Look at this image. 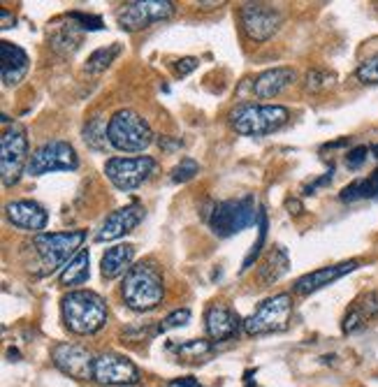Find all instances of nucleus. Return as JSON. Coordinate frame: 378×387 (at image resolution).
Here are the masks:
<instances>
[{
	"label": "nucleus",
	"instance_id": "obj_9",
	"mask_svg": "<svg viewBox=\"0 0 378 387\" xmlns=\"http://www.w3.org/2000/svg\"><path fill=\"white\" fill-rule=\"evenodd\" d=\"M79 167V155L75 146L65 139H49L40 149L33 151L26 174L45 177L52 172H75Z\"/></svg>",
	"mask_w": 378,
	"mask_h": 387
},
{
	"label": "nucleus",
	"instance_id": "obj_35",
	"mask_svg": "<svg viewBox=\"0 0 378 387\" xmlns=\"http://www.w3.org/2000/svg\"><path fill=\"white\" fill-rule=\"evenodd\" d=\"M68 19H70V21H75L79 30H102V26H105L100 16H95V14L70 12V14H68Z\"/></svg>",
	"mask_w": 378,
	"mask_h": 387
},
{
	"label": "nucleus",
	"instance_id": "obj_27",
	"mask_svg": "<svg viewBox=\"0 0 378 387\" xmlns=\"http://www.w3.org/2000/svg\"><path fill=\"white\" fill-rule=\"evenodd\" d=\"M49 42H52V49L59 56H72L81 47V30L77 28L75 21H70V26H61Z\"/></svg>",
	"mask_w": 378,
	"mask_h": 387
},
{
	"label": "nucleus",
	"instance_id": "obj_30",
	"mask_svg": "<svg viewBox=\"0 0 378 387\" xmlns=\"http://www.w3.org/2000/svg\"><path fill=\"white\" fill-rule=\"evenodd\" d=\"M334 72H327V70H309L307 77H304V88L309 93H320V90L330 88L334 84Z\"/></svg>",
	"mask_w": 378,
	"mask_h": 387
},
{
	"label": "nucleus",
	"instance_id": "obj_17",
	"mask_svg": "<svg viewBox=\"0 0 378 387\" xmlns=\"http://www.w3.org/2000/svg\"><path fill=\"white\" fill-rule=\"evenodd\" d=\"M142 220H144L142 204H128V207H121L105 218V223L100 225V230H98V234H95V242L105 244V242H114V239L126 237V234L133 232Z\"/></svg>",
	"mask_w": 378,
	"mask_h": 387
},
{
	"label": "nucleus",
	"instance_id": "obj_12",
	"mask_svg": "<svg viewBox=\"0 0 378 387\" xmlns=\"http://www.w3.org/2000/svg\"><path fill=\"white\" fill-rule=\"evenodd\" d=\"M155 172V160L151 155H135V158H110L105 162V174L117 191L130 193L149 181Z\"/></svg>",
	"mask_w": 378,
	"mask_h": 387
},
{
	"label": "nucleus",
	"instance_id": "obj_5",
	"mask_svg": "<svg viewBox=\"0 0 378 387\" xmlns=\"http://www.w3.org/2000/svg\"><path fill=\"white\" fill-rule=\"evenodd\" d=\"M153 130L142 114L135 109H119L110 119L107 126V139L110 146L123 153H139L146 151L153 144Z\"/></svg>",
	"mask_w": 378,
	"mask_h": 387
},
{
	"label": "nucleus",
	"instance_id": "obj_36",
	"mask_svg": "<svg viewBox=\"0 0 378 387\" xmlns=\"http://www.w3.org/2000/svg\"><path fill=\"white\" fill-rule=\"evenodd\" d=\"M369 153H372V149L365 146V144H360V146H355V149H350L348 155H346V167L348 169H360L367 162Z\"/></svg>",
	"mask_w": 378,
	"mask_h": 387
},
{
	"label": "nucleus",
	"instance_id": "obj_34",
	"mask_svg": "<svg viewBox=\"0 0 378 387\" xmlns=\"http://www.w3.org/2000/svg\"><path fill=\"white\" fill-rule=\"evenodd\" d=\"M188 320H191V311H188V309H177L175 313H170L167 318L160 320L158 327H155V334H163V332H170V329L184 327Z\"/></svg>",
	"mask_w": 378,
	"mask_h": 387
},
{
	"label": "nucleus",
	"instance_id": "obj_15",
	"mask_svg": "<svg viewBox=\"0 0 378 387\" xmlns=\"http://www.w3.org/2000/svg\"><path fill=\"white\" fill-rule=\"evenodd\" d=\"M358 267H360V260H343V262H336V265H327L316 271H309V274L300 276L297 281L293 283V292L307 297V294H314L318 290H323V287L332 285L334 281H339V278L355 271Z\"/></svg>",
	"mask_w": 378,
	"mask_h": 387
},
{
	"label": "nucleus",
	"instance_id": "obj_21",
	"mask_svg": "<svg viewBox=\"0 0 378 387\" xmlns=\"http://www.w3.org/2000/svg\"><path fill=\"white\" fill-rule=\"evenodd\" d=\"M297 79V72L293 68H272V70H265L260 72L253 81V95L258 100H272V97L281 95L285 88H290Z\"/></svg>",
	"mask_w": 378,
	"mask_h": 387
},
{
	"label": "nucleus",
	"instance_id": "obj_20",
	"mask_svg": "<svg viewBox=\"0 0 378 387\" xmlns=\"http://www.w3.org/2000/svg\"><path fill=\"white\" fill-rule=\"evenodd\" d=\"M369 320H378V290L362 292L360 297L350 304V309L343 316L341 329L343 334H355L365 329Z\"/></svg>",
	"mask_w": 378,
	"mask_h": 387
},
{
	"label": "nucleus",
	"instance_id": "obj_38",
	"mask_svg": "<svg viewBox=\"0 0 378 387\" xmlns=\"http://www.w3.org/2000/svg\"><path fill=\"white\" fill-rule=\"evenodd\" d=\"M332 179H334V167H330V172H325V174L320 177V179H316L314 184H309L307 188H304V195H316L318 188H323V186H327V184H332Z\"/></svg>",
	"mask_w": 378,
	"mask_h": 387
},
{
	"label": "nucleus",
	"instance_id": "obj_24",
	"mask_svg": "<svg viewBox=\"0 0 378 387\" xmlns=\"http://www.w3.org/2000/svg\"><path fill=\"white\" fill-rule=\"evenodd\" d=\"M88 267H91V255H88L86 249H81L75 258L68 262V267L59 274L61 285H65V287L84 285L88 281V276H91V269Z\"/></svg>",
	"mask_w": 378,
	"mask_h": 387
},
{
	"label": "nucleus",
	"instance_id": "obj_3",
	"mask_svg": "<svg viewBox=\"0 0 378 387\" xmlns=\"http://www.w3.org/2000/svg\"><path fill=\"white\" fill-rule=\"evenodd\" d=\"M86 242V230H68V232H42L30 242L33 253L37 255L42 274H56L68 267V262L81 251Z\"/></svg>",
	"mask_w": 378,
	"mask_h": 387
},
{
	"label": "nucleus",
	"instance_id": "obj_26",
	"mask_svg": "<svg viewBox=\"0 0 378 387\" xmlns=\"http://www.w3.org/2000/svg\"><path fill=\"white\" fill-rule=\"evenodd\" d=\"M167 350L177 352L179 362H207L213 355V343L207 339H188L182 343H170Z\"/></svg>",
	"mask_w": 378,
	"mask_h": 387
},
{
	"label": "nucleus",
	"instance_id": "obj_10",
	"mask_svg": "<svg viewBox=\"0 0 378 387\" xmlns=\"http://www.w3.org/2000/svg\"><path fill=\"white\" fill-rule=\"evenodd\" d=\"M240 26L251 42H267L283 26V14L269 3H244L240 7Z\"/></svg>",
	"mask_w": 378,
	"mask_h": 387
},
{
	"label": "nucleus",
	"instance_id": "obj_22",
	"mask_svg": "<svg viewBox=\"0 0 378 387\" xmlns=\"http://www.w3.org/2000/svg\"><path fill=\"white\" fill-rule=\"evenodd\" d=\"M133 260H135V246L133 244H119L107 249L102 260H100V271L102 278L107 281H114L119 276H126L130 269H133Z\"/></svg>",
	"mask_w": 378,
	"mask_h": 387
},
{
	"label": "nucleus",
	"instance_id": "obj_40",
	"mask_svg": "<svg viewBox=\"0 0 378 387\" xmlns=\"http://www.w3.org/2000/svg\"><path fill=\"white\" fill-rule=\"evenodd\" d=\"M172 387H204L197 378H191V376H186V378H175V381L170 383Z\"/></svg>",
	"mask_w": 378,
	"mask_h": 387
},
{
	"label": "nucleus",
	"instance_id": "obj_6",
	"mask_svg": "<svg viewBox=\"0 0 378 387\" xmlns=\"http://www.w3.org/2000/svg\"><path fill=\"white\" fill-rule=\"evenodd\" d=\"M295 302L290 292H278L258 304V309L244 320V332L249 336H267L285 332L290 327Z\"/></svg>",
	"mask_w": 378,
	"mask_h": 387
},
{
	"label": "nucleus",
	"instance_id": "obj_29",
	"mask_svg": "<svg viewBox=\"0 0 378 387\" xmlns=\"http://www.w3.org/2000/svg\"><path fill=\"white\" fill-rule=\"evenodd\" d=\"M119 54H121V44H110V47L95 49V52L88 56L84 70L88 72V75H100V72H105L114 61H117Z\"/></svg>",
	"mask_w": 378,
	"mask_h": 387
},
{
	"label": "nucleus",
	"instance_id": "obj_2",
	"mask_svg": "<svg viewBox=\"0 0 378 387\" xmlns=\"http://www.w3.org/2000/svg\"><path fill=\"white\" fill-rule=\"evenodd\" d=\"M61 316L72 334L91 336L107 325L110 309H107V302L93 290H72L61 302Z\"/></svg>",
	"mask_w": 378,
	"mask_h": 387
},
{
	"label": "nucleus",
	"instance_id": "obj_18",
	"mask_svg": "<svg viewBox=\"0 0 378 387\" xmlns=\"http://www.w3.org/2000/svg\"><path fill=\"white\" fill-rule=\"evenodd\" d=\"M5 216L7 220L23 230V232H33V234H42V230L49 223V213L40 202L35 200H14L5 207Z\"/></svg>",
	"mask_w": 378,
	"mask_h": 387
},
{
	"label": "nucleus",
	"instance_id": "obj_23",
	"mask_svg": "<svg viewBox=\"0 0 378 387\" xmlns=\"http://www.w3.org/2000/svg\"><path fill=\"white\" fill-rule=\"evenodd\" d=\"M290 269V258H288V251L283 246H272L267 251V255L262 258L260 262V269H258V281L262 285H274L276 281L288 274Z\"/></svg>",
	"mask_w": 378,
	"mask_h": 387
},
{
	"label": "nucleus",
	"instance_id": "obj_37",
	"mask_svg": "<svg viewBox=\"0 0 378 387\" xmlns=\"http://www.w3.org/2000/svg\"><path fill=\"white\" fill-rule=\"evenodd\" d=\"M197 65H200V61L197 59H193V56H186V59H179V61H175V75L177 77H186V75H191L193 70H197Z\"/></svg>",
	"mask_w": 378,
	"mask_h": 387
},
{
	"label": "nucleus",
	"instance_id": "obj_7",
	"mask_svg": "<svg viewBox=\"0 0 378 387\" xmlns=\"http://www.w3.org/2000/svg\"><path fill=\"white\" fill-rule=\"evenodd\" d=\"M260 211H256V200L253 197H240V200H225L211 207L209 227L216 237H235L244 232L246 227L258 223Z\"/></svg>",
	"mask_w": 378,
	"mask_h": 387
},
{
	"label": "nucleus",
	"instance_id": "obj_31",
	"mask_svg": "<svg viewBox=\"0 0 378 387\" xmlns=\"http://www.w3.org/2000/svg\"><path fill=\"white\" fill-rule=\"evenodd\" d=\"M200 174V162L193 158H182V162H177L170 172V179L175 184H188L191 179H195Z\"/></svg>",
	"mask_w": 378,
	"mask_h": 387
},
{
	"label": "nucleus",
	"instance_id": "obj_13",
	"mask_svg": "<svg viewBox=\"0 0 378 387\" xmlns=\"http://www.w3.org/2000/svg\"><path fill=\"white\" fill-rule=\"evenodd\" d=\"M93 381L100 385H137L139 383V369L133 359L119 352H102L95 357L93 367Z\"/></svg>",
	"mask_w": 378,
	"mask_h": 387
},
{
	"label": "nucleus",
	"instance_id": "obj_16",
	"mask_svg": "<svg viewBox=\"0 0 378 387\" xmlns=\"http://www.w3.org/2000/svg\"><path fill=\"white\" fill-rule=\"evenodd\" d=\"M204 329H207L209 339L213 343H223L235 339V336L242 332L244 320L230 306H225V304H211V306L204 311Z\"/></svg>",
	"mask_w": 378,
	"mask_h": 387
},
{
	"label": "nucleus",
	"instance_id": "obj_19",
	"mask_svg": "<svg viewBox=\"0 0 378 387\" xmlns=\"http://www.w3.org/2000/svg\"><path fill=\"white\" fill-rule=\"evenodd\" d=\"M28 70H30L28 54L19 44L3 40L0 42V79H3V84L5 86L21 84L26 79Z\"/></svg>",
	"mask_w": 378,
	"mask_h": 387
},
{
	"label": "nucleus",
	"instance_id": "obj_1",
	"mask_svg": "<svg viewBox=\"0 0 378 387\" xmlns=\"http://www.w3.org/2000/svg\"><path fill=\"white\" fill-rule=\"evenodd\" d=\"M123 304L135 313L155 311L165 299V278L160 267L153 260L137 262L133 269L123 276L121 283Z\"/></svg>",
	"mask_w": 378,
	"mask_h": 387
},
{
	"label": "nucleus",
	"instance_id": "obj_8",
	"mask_svg": "<svg viewBox=\"0 0 378 387\" xmlns=\"http://www.w3.org/2000/svg\"><path fill=\"white\" fill-rule=\"evenodd\" d=\"M28 135L21 126L5 128L0 137V179L5 188H12L21 181L28 167Z\"/></svg>",
	"mask_w": 378,
	"mask_h": 387
},
{
	"label": "nucleus",
	"instance_id": "obj_42",
	"mask_svg": "<svg viewBox=\"0 0 378 387\" xmlns=\"http://www.w3.org/2000/svg\"><path fill=\"white\" fill-rule=\"evenodd\" d=\"M253 371H246V387H256V385H253Z\"/></svg>",
	"mask_w": 378,
	"mask_h": 387
},
{
	"label": "nucleus",
	"instance_id": "obj_32",
	"mask_svg": "<svg viewBox=\"0 0 378 387\" xmlns=\"http://www.w3.org/2000/svg\"><path fill=\"white\" fill-rule=\"evenodd\" d=\"M265 239H267V213L260 209V218H258V242L253 244V249L249 251V255H246L242 271H246V269H251V267H253V262L258 260V255H260V251H262V244H265Z\"/></svg>",
	"mask_w": 378,
	"mask_h": 387
},
{
	"label": "nucleus",
	"instance_id": "obj_4",
	"mask_svg": "<svg viewBox=\"0 0 378 387\" xmlns=\"http://www.w3.org/2000/svg\"><path fill=\"white\" fill-rule=\"evenodd\" d=\"M290 121V109L283 105H253L246 102L230 112V126L237 135L265 137L281 130Z\"/></svg>",
	"mask_w": 378,
	"mask_h": 387
},
{
	"label": "nucleus",
	"instance_id": "obj_39",
	"mask_svg": "<svg viewBox=\"0 0 378 387\" xmlns=\"http://www.w3.org/2000/svg\"><path fill=\"white\" fill-rule=\"evenodd\" d=\"M158 146H160L163 151L172 153V151L182 149V146H184V142H182V139H172V137H158Z\"/></svg>",
	"mask_w": 378,
	"mask_h": 387
},
{
	"label": "nucleus",
	"instance_id": "obj_11",
	"mask_svg": "<svg viewBox=\"0 0 378 387\" xmlns=\"http://www.w3.org/2000/svg\"><path fill=\"white\" fill-rule=\"evenodd\" d=\"M177 12V5L170 0H133L121 5L117 12V23L126 32H137L153 26V23L167 21Z\"/></svg>",
	"mask_w": 378,
	"mask_h": 387
},
{
	"label": "nucleus",
	"instance_id": "obj_41",
	"mask_svg": "<svg viewBox=\"0 0 378 387\" xmlns=\"http://www.w3.org/2000/svg\"><path fill=\"white\" fill-rule=\"evenodd\" d=\"M14 14L12 12H7L5 7H0V28L3 30H7V28H12L14 26Z\"/></svg>",
	"mask_w": 378,
	"mask_h": 387
},
{
	"label": "nucleus",
	"instance_id": "obj_25",
	"mask_svg": "<svg viewBox=\"0 0 378 387\" xmlns=\"http://www.w3.org/2000/svg\"><path fill=\"white\" fill-rule=\"evenodd\" d=\"M339 200L353 204V202H362V200H378V167L374 169L372 177L367 179H355L353 184H348L339 193Z\"/></svg>",
	"mask_w": 378,
	"mask_h": 387
},
{
	"label": "nucleus",
	"instance_id": "obj_28",
	"mask_svg": "<svg viewBox=\"0 0 378 387\" xmlns=\"http://www.w3.org/2000/svg\"><path fill=\"white\" fill-rule=\"evenodd\" d=\"M107 123L102 117H93V119H88L86 121V126H84V142L91 146L93 151H105L107 149V144H110V139H107Z\"/></svg>",
	"mask_w": 378,
	"mask_h": 387
},
{
	"label": "nucleus",
	"instance_id": "obj_14",
	"mask_svg": "<svg viewBox=\"0 0 378 387\" xmlns=\"http://www.w3.org/2000/svg\"><path fill=\"white\" fill-rule=\"evenodd\" d=\"M54 367L63 371L65 376L77 378V381H88L93 378L95 357L88 352V348L77 343H59L52 350Z\"/></svg>",
	"mask_w": 378,
	"mask_h": 387
},
{
	"label": "nucleus",
	"instance_id": "obj_33",
	"mask_svg": "<svg viewBox=\"0 0 378 387\" xmlns=\"http://www.w3.org/2000/svg\"><path fill=\"white\" fill-rule=\"evenodd\" d=\"M355 77L360 84L378 86V54H374L372 59H367L365 63H360V68L355 70Z\"/></svg>",
	"mask_w": 378,
	"mask_h": 387
}]
</instances>
